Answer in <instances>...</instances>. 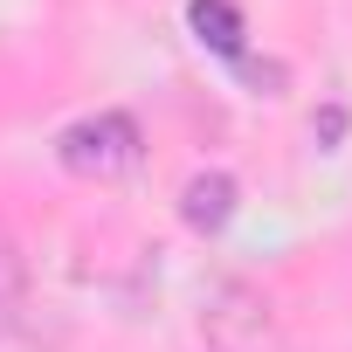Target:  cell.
<instances>
[{
	"mask_svg": "<svg viewBox=\"0 0 352 352\" xmlns=\"http://www.w3.org/2000/svg\"><path fill=\"white\" fill-rule=\"evenodd\" d=\"M63 166L83 173V180H111V173H124L138 159V124L124 111H97V118H76L63 138H56Z\"/></svg>",
	"mask_w": 352,
	"mask_h": 352,
	"instance_id": "obj_1",
	"label": "cell"
},
{
	"mask_svg": "<svg viewBox=\"0 0 352 352\" xmlns=\"http://www.w3.org/2000/svg\"><path fill=\"white\" fill-rule=\"evenodd\" d=\"M228 214H235V180L228 173H194L180 194V221L194 235H214V228H228Z\"/></svg>",
	"mask_w": 352,
	"mask_h": 352,
	"instance_id": "obj_2",
	"label": "cell"
},
{
	"mask_svg": "<svg viewBox=\"0 0 352 352\" xmlns=\"http://www.w3.org/2000/svg\"><path fill=\"white\" fill-rule=\"evenodd\" d=\"M187 21H194V35L214 56L242 63V14H235V0H187Z\"/></svg>",
	"mask_w": 352,
	"mask_h": 352,
	"instance_id": "obj_3",
	"label": "cell"
},
{
	"mask_svg": "<svg viewBox=\"0 0 352 352\" xmlns=\"http://www.w3.org/2000/svg\"><path fill=\"white\" fill-rule=\"evenodd\" d=\"M14 290H21V256H14V242H8V235H0V304H8Z\"/></svg>",
	"mask_w": 352,
	"mask_h": 352,
	"instance_id": "obj_4",
	"label": "cell"
}]
</instances>
